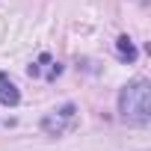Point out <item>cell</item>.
I'll list each match as a JSON object with an SVG mask.
<instances>
[{"mask_svg":"<svg viewBox=\"0 0 151 151\" xmlns=\"http://www.w3.org/2000/svg\"><path fill=\"white\" fill-rule=\"evenodd\" d=\"M119 113L127 124H148L151 122V83L148 80H130L119 92Z\"/></svg>","mask_w":151,"mask_h":151,"instance_id":"6da1fadb","label":"cell"},{"mask_svg":"<svg viewBox=\"0 0 151 151\" xmlns=\"http://www.w3.org/2000/svg\"><path fill=\"white\" fill-rule=\"evenodd\" d=\"M74 124H77V107H74V104H62L59 110L47 113V116L39 122V127H42L47 136H62V133L74 130Z\"/></svg>","mask_w":151,"mask_h":151,"instance_id":"7a4b0ae2","label":"cell"},{"mask_svg":"<svg viewBox=\"0 0 151 151\" xmlns=\"http://www.w3.org/2000/svg\"><path fill=\"white\" fill-rule=\"evenodd\" d=\"M18 101H21L18 86L12 83V77L6 71H0V104H3V107H18Z\"/></svg>","mask_w":151,"mask_h":151,"instance_id":"3957f363","label":"cell"},{"mask_svg":"<svg viewBox=\"0 0 151 151\" xmlns=\"http://www.w3.org/2000/svg\"><path fill=\"white\" fill-rule=\"evenodd\" d=\"M116 53H119V59H124V62H136V45L127 39V36H119L116 39Z\"/></svg>","mask_w":151,"mask_h":151,"instance_id":"277c9868","label":"cell"}]
</instances>
